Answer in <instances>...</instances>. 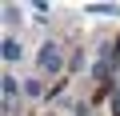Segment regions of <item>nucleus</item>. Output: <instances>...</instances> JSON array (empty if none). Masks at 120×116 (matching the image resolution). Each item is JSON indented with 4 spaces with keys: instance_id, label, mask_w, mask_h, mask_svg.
<instances>
[{
    "instance_id": "obj_6",
    "label": "nucleus",
    "mask_w": 120,
    "mask_h": 116,
    "mask_svg": "<svg viewBox=\"0 0 120 116\" xmlns=\"http://www.w3.org/2000/svg\"><path fill=\"white\" fill-rule=\"evenodd\" d=\"M24 92H28V96H44V84H40V80H28Z\"/></svg>"
},
{
    "instance_id": "obj_2",
    "label": "nucleus",
    "mask_w": 120,
    "mask_h": 116,
    "mask_svg": "<svg viewBox=\"0 0 120 116\" xmlns=\"http://www.w3.org/2000/svg\"><path fill=\"white\" fill-rule=\"evenodd\" d=\"M36 64H40V72L44 76H56V72H64V52H60V44H44L40 48V56H36Z\"/></svg>"
},
{
    "instance_id": "obj_3",
    "label": "nucleus",
    "mask_w": 120,
    "mask_h": 116,
    "mask_svg": "<svg viewBox=\"0 0 120 116\" xmlns=\"http://www.w3.org/2000/svg\"><path fill=\"white\" fill-rule=\"evenodd\" d=\"M0 92H4V112H12V100H16V92H20V84H16V76H0Z\"/></svg>"
},
{
    "instance_id": "obj_7",
    "label": "nucleus",
    "mask_w": 120,
    "mask_h": 116,
    "mask_svg": "<svg viewBox=\"0 0 120 116\" xmlns=\"http://www.w3.org/2000/svg\"><path fill=\"white\" fill-rule=\"evenodd\" d=\"M4 20H8V24H16V20H20V8H16V4H8V8H4Z\"/></svg>"
},
{
    "instance_id": "obj_8",
    "label": "nucleus",
    "mask_w": 120,
    "mask_h": 116,
    "mask_svg": "<svg viewBox=\"0 0 120 116\" xmlns=\"http://www.w3.org/2000/svg\"><path fill=\"white\" fill-rule=\"evenodd\" d=\"M112 116H120V76H116V92H112Z\"/></svg>"
},
{
    "instance_id": "obj_1",
    "label": "nucleus",
    "mask_w": 120,
    "mask_h": 116,
    "mask_svg": "<svg viewBox=\"0 0 120 116\" xmlns=\"http://www.w3.org/2000/svg\"><path fill=\"white\" fill-rule=\"evenodd\" d=\"M116 64H120V40L100 48V60L92 64V80H96V84H108V80H112V72H116Z\"/></svg>"
},
{
    "instance_id": "obj_5",
    "label": "nucleus",
    "mask_w": 120,
    "mask_h": 116,
    "mask_svg": "<svg viewBox=\"0 0 120 116\" xmlns=\"http://www.w3.org/2000/svg\"><path fill=\"white\" fill-rule=\"evenodd\" d=\"M4 60H8V64H16V60H20V40H16V36H8V40H4Z\"/></svg>"
},
{
    "instance_id": "obj_9",
    "label": "nucleus",
    "mask_w": 120,
    "mask_h": 116,
    "mask_svg": "<svg viewBox=\"0 0 120 116\" xmlns=\"http://www.w3.org/2000/svg\"><path fill=\"white\" fill-rule=\"evenodd\" d=\"M88 116H92V112H88Z\"/></svg>"
},
{
    "instance_id": "obj_4",
    "label": "nucleus",
    "mask_w": 120,
    "mask_h": 116,
    "mask_svg": "<svg viewBox=\"0 0 120 116\" xmlns=\"http://www.w3.org/2000/svg\"><path fill=\"white\" fill-rule=\"evenodd\" d=\"M88 16H120V4H84Z\"/></svg>"
}]
</instances>
